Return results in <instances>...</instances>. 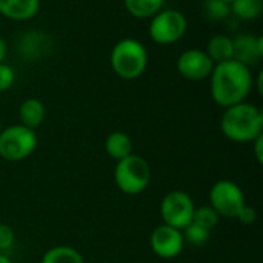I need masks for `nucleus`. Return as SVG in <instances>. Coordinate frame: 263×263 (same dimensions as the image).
<instances>
[{
	"label": "nucleus",
	"mask_w": 263,
	"mask_h": 263,
	"mask_svg": "<svg viewBox=\"0 0 263 263\" xmlns=\"http://www.w3.org/2000/svg\"><path fill=\"white\" fill-rule=\"evenodd\" d=\"M210 79L211 97L222 108L245 102L254 86L250 68L233 59L214 65Z\"/></svg>",
	"instance_id": "f257e3e1"
},
{
	"label": "nucleus",
	"mask_w": 263,
	"mask_h": 263,
	"mask_svg": "<svg viewBox=\"0 0 263 263\" xmlns=\"http://www.w3.org/2000/svg\"><path fill=\"white\" fill-rule=\"evenodd\" d=\"M222 134L236 143H251L263 134V112L253 103H237L225 108L220 119Z\"/></svg>",
	"instance_id": "f03ea898"
},
{
	"label": "nucleus",
	"mask_w": 263,
	"mask_h": 263,
	"mask_svg": "<svg viewBox=\"0 0 263 263\" xmlns=\"http://www.w3.org/2000/svg\"><path fill=\"white\" fill-rule=\"evenodd\" d=\"M109 63L112 71L125 80L139 79L148 66V51L136 39H122L111 51Z\"/></svg>",
	"instance_id": "7ed1b4c3"
},
{
	"label": "nucleus",
	"mask_w": 263,
	"mask_h": 263,
	"mask_svg": "<svg viewBox=\"0 0 263 263\" xmlns=\"http://www.w3.org/2000/svg\"><path fill=\"white\" fill-rule=\"evenodd\" d=\"M114 180L122 193L128 196H137L148 188L151 182V168L143 157L129 154L117 162Z\"/></svg>",
	"instance_id": "20e7f679"
},
{
	"label": "nucleus",
	"mask_w": 263,
	"mask_h": 263,
	"mask_svg": "<svg viewBox=\"0 0 263 263\" xmlns=\"http://www.w3.org/2000/svg\"><path fill=\"white\" fill-rule=\"evenodd\" d=\"M37 148V134L23 125H11L0 131V157L18 162L29 157Z\"/></svg>",
	"instance_id": "39448f33"
},
{
	"label": "nucleus",
	"mask_w": 263,
	"mask_h": 263,
	"mask_svg": "<svg viewBox=\"0 0 263 263\" xmlns=\"http://www.w3.org/2000/svg\"><path fill=\"white\" fill-rule=\"evenodd\" d=\"M188 29V22L183 12L177 9H162L149 23V37L157 45H173L179 42Z\"/></svg>",
	"instance_id": "423d86ee"
},
{
	"label": "nucleus",
	"mask_w": 263,
	"mask_h": 263,
	"mask_svg": "<svg viewBox=\"0 0 263 263\" xmlns=\"http://www.w3.org/2000/svg\"><path fill=\"white\" fill-rule=\"evenodd\" d=\"M245 205L243 191L231 180H219L210 190V206L220 217L236 219Z\"/></svg>",
	"instance_id": "0eeeda50"
},
{
	"label": "nucleus",
	"mask_w": 263,
	"mask_h": 263,
	"mask_svg": "<svg viewBox=\"0 0 263 263\" xmlns=\"http://www.w3.org/2000/svg\"><path fill=\"white\" fill-rule=\"evenodd\" d=\"M194 210L196 206L191 196L179 190L170 191L160 203V216L163 223L180 231L193 222Z\"/></svg>",
	"instance_id": "6e6552de"
},
{
	"label": "nucleus",
	"mask_w": 263,
	"mask_h": 263,
	"mask_svg": "<svg viewBox=\"0 0 263 263\" xmlns=\"http://www.w3.org/2000/svg\"><path fill=\"white\" fill-rule=\"evenodd\" d=\"M177 71L182 77L191 82H200L211 76L214 62L202 49H186L177 59Z\"/></svg>",
	"instance_id": "1a4fd4ad"
},
{
	"label": "nucleus",
	"mask_w": 263,
	"mask_h": 263,
	"mask_svg": "<svg viewBox=\"0 0 263 263\" xmlns=\"http://www.w3.org/2000/svg\"><path fill=\"white\" fill-rule=\"evenodd\" d=\"M149 245L156 256L162 259H174L182 253L185 239L180 230L163 223L153 231L149 237Z\"/></svg>",
	"instance_id": "9d476101"
},
{
	"label": "nucleus",
	"mask_w": 263,
	"mask_h": 263,
	"mask_svg": "<svg viewBox=\"0 0 263 263\" xmlns=\"http://www.w3.org/2000/svg\"><path fill=\"white\" fill-rule=\"evenodd\" d=\"M233 60H237L248 68L259 63L263 57V39L260 35L240 34L233 39Z\"/></svg>",
	"instance_id": "9b49d317"
},
{
	"label": "nucleus",
	"mask_w": 263,
	"mask_h": 263,
	"mask_svg": "<svg viewBox=\"0 0 263 263\" xmlns=\"http://www.w3.org/2000/svg\"><path fill=\"white\" fill-rule=\"evenodd\" d=\"M40 9V0H0V15L25 22L32 18Z\"/></svg>",
	"instance_id": "f8f14e48"
},
{
	"label": "nucleus",
	"mask_w": 263,
	"mask_h": 263,
	"mask_svg": "<svg viewBox=\"0 0 263 263\" xmlns=\"http://www.w3.org/2000/svg\"><path fill=\"white\" fill-rule=\"evenodd\" d=\"M18 117H20V125L29 128V129H35L39 128L43 120H45V106L39 99H26L22 102L20 108H18Z\"/></svg>",
	"instance_id": "ddd939ff"
},
{
	"label": "nucleus",
	"mask_w": 263,
	"mask_h": 263,
	"mask_svg": "<svg viewBox=\"0 0 263 263\" xmlns=\"http://www.w3.org/2000/svg\"><path fill=\"white\" fill-rule=\"evenodd\" d=\"M18 46H20V52L25 59L35 60L37 57L43 55V52L48 49L49 42H48V37L45 34L37 32V31H31V32H26L20 39Z\"/></svg>",
	"instance_id": "4468645a"
},
{
	"label": "nucleus",
	"mask_w": 263,
	"mask_h": 263,
	"mask_svg": "<svg viewBox=\"0 0 263 263\" xmlns=\"http://www.w3.org/2000/svg\"><path fill=\"white\" fill-rule=\"evenodd\" d=\"M210 59L214 62V65L231 60L233 59V39L223 34H217L214 37L210 39L208 45H206V51H205Z\"/></svg>",
	"instance_id": "2eb2a0df"
},
{
	"label": "nucleus",
	"mask_w": 263,
	"mask_h": 263,
	"mask_svg": "<svg viewBox=\"0 0 263 263\" xmlns=\"http://www.w3.org/2000/svg\"><path fill=\"white\" fill-rule=\"evenodd\" d=\"M105 149L108 156L114 160H122L133 154V142L128 134L122 131H114L111 133L106 140H105Z\"/></svg>",
	"instance_id": "dca6fc26"
},
{
	"label": "nucleus",
	"mask_w": 263,
	"mask_h": 263,
	"mask_svg": "<svg viewBox=\"0 0 263 263\" xmlns=\"http://www.w3.org/2000/svg\"><path fill=\"white\" fill-rule=\"evenodd\" d=\"M125 9L136 18H151L163 9L165 0H123Z\"/></svg>",
	"instance_id": "f3484780"
},
{
	"label": "nucleus",
	"mask_w": 263,
	"mask_h": 263,
	"mask_svg": "<svg viewBox=\"0 0 263 263\" xmlns=\"http://www.w3.org/2000/svg\"><path fill=\"white\" fill-rule=\"evenodd\" d=\"M40 263H83V257L76 248L60 245L48 250Z\"/></svg>",
	"instance_id": "a211bd4d"
},
{
	"label": "nucleus",
	"mask_w": 263,
	"mask_h": 263,
	"mask_svg": "<svg viewBox=\"0 0 263 263\" xmlns=\"http://www.w3.org/2000/svg\"><path fill=\"white\" fill-rule=\"evenodd\" d=\"M231 14L242 20H254L263 11V0H234L231 5Z\"/></svg>",
	"instance_id": "6ab92c4d"
},
{
	"label": "nucleus",
	"mask_w": 263,
	"mask_h": 263,
	"mask_svg": "<svg viewBox=\"0 0 263 263\" xmlns=\"http://www.w3.org/2000/svg\"><path fill=\"white\" fill-rule=\"evenodd\" d=\"M203 12L210 20H225L231 14V6L230 3L223 0H205L203 2Z\"/></svg>",
	"instance_id": "aec40b11"
},
{
	"label": "nucleus",
	"mask_w": 263,
	"mask_h": 263,
	"mask_svg": "<svg viewBox=\"0 0 263 263\" xmlns=\"http://www.w3.org/2000/svg\"><path fill=\"white\" fill-rule=\"evenodd\" d=\"M220 216L208 205V206H199L194 210V216H193V222L206 228V230H213L217 223H219Z\"/></svg>",
	"instance_id": "412c9836"
},
{
	"label": "nucleus",
	"mask_w": 263,
	"mask_h": 263,
	"mask_svg": "<svg viewBox=\"0 0 263 263\" xmlns=\"http://www.w3.org/2000/svg\"><path fill=\"white\" fill-rule=\"evenodd\" d=\"M182 234H183V239L186 242H190L193 245H203V243L208 242V239L211 236V231L200 227V225H197V223H194V222H191L188 227H185L182 230Z\"/></svg>",
	"instance_id": "4be33fe9"
},
{
	"label": "nucleus",
	"mask_w": 263,
	"mask_h": 263,
	"mask_svg": "<svg viewBox=\"0 0 263 263\" xmlns=\"http://www.w3.org/2000/svg\"><path fill=\"white\" fill-rule=\"evenodd\" d=\"M14 240H15L14 230L6 223H0V253L8 251L14 245Z\"/></svg>",
	"instance_id": "5701e85b"
},
{
	"label": "nucleus",
	"mask_w": 263,
	"mask_h": 263,
	"mask_svg": "<svg viewBox=\"0 0 263 263\" xmlns=\"http://www.w3.org/2000/svg\"><path fill=\"white\" fill-rule=\"evenodd\" d=\"M14 80H15L14 69L9 65H6L5 62L0 63V92L8 91L12 86Z\"/></svg>",
	"instance_id": "b1692460"
},
{
	"label": "nucleus",
	"mask_w": 263,
	"mask_h": 263,
	"mask_svg": "<svg viewBox=\"0 0 263 263\" xmlns=\"http://www.w3.org/2000/svg\"><path fill=\"white\" fill-rule=\"evenodd\" d=\"M236 219H237L242 225H253V223L256 222V219H257V211H256L253 206L245 205V206L240 210V213L237 214Z\"/></svg>",
	"instance_id": "393cba45"
},
{
	"label": "nucleus",
	"mask_w": 263,
	"mask_h": 263,
	"mask_svg": "<svg viewBox=\"0 0 263 263\" xmlns=\"http://www.w3.org/2000/svg\"><path fill=\"white\" fill-rule=\"evenodd\" d=\"M251 143H253V148H254L256 160H257L259 163H263V134H260L257 139H254Z\"/></svg>",
	"instance_id": "a878e982"
},
{
	"label": "nucleus",
	"mask_w": 263,
	"mask_h": 263,
	"mask_svg": "<svg viewBox=\"0 0 263 263\" xmlns=\"http://www.w3.org/2000/svg\"><path fill=\"white\" fill-rule=\"evenodd\" d=\"M6 42L0 37V63H3L5 57H6Z\"/></svg>",
	"instance_id": "bb28decb"
},
{
	"label": "nucleus",
	"mask_w": 263,
	"mask_h": 263,
	"mask_svg": "<svg viewBox=\"0 0 263 263\" xmlns=\"http://www.w3.org/2000/svg\"><path fill=\"white\" fill-rule=\"evenodd\" d=\"M262 80H263V72H259V76H257V83H256V86H257V92H259V94H263Z\"/></svg>",
	"instance_id": "cd10ccee"
},
{
	"label": "nucleus",
	"mask_w": 263,
	"mask_h": 263,
	"mask_svg": "<svg viewBox=\"0 0 263 263\" xmlns=\"http://www.w3.org/2000/svg\"><path fill=\"white\" fill-rule=\"evenodd\" d=\"M0 263H12V262H11V259H9V257H6L5 254H2V253H0Z\"/></svg>",
	"instance_id": "c85d7f7f"
},
{
	"label": "nucleus",
	"mask_w": 263,
	"mask_h": 263,
	"mask_svg": "<svg viewBox=\"0 0 263 263\" xmlns=\"http://www.w3.org/2000/svg\"><path fill=\"white\" fill-rule=\"evenodd\" d=\"M223 2H227V3H230V5H231V3H233L234 0H223Z\"/></svg>",
	"instance_id": "c756f323"
},
{
	"label": "nucleus",
	"mask_w": 263,
	"mask_h": 263,
	"mask_svg": "<svg viewBox=\"0 0 263 263\" xmlns=\"http://www.w3.org/2000/svg\"><path fill=\"white\" fill-rule=\"evenodd\" d=\"M0 131H2V125H0Z\"/></svg>",
	"instance_id": "7c9ffc66"
}]
</instances>
